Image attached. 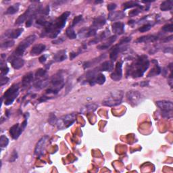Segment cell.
I'll use <instances>...</instances> for the list:
<instances>
[{"mask_svg": "<svg viewBox=\"0 0 173 173\" xmlns=\"http://www.w3.org/2000/svg\"><path fill=\"white\" fill-rule=\"evenodd\" d=\"M67 58V56L66 54V50H60L56 53L53 59L57 62H61L65 60Z\"/></svg>", "mask_w": 173, "mask_h": 173, "instance_id": "cell-26", "label": "cell"}, {"mask_svg": "<svg viewBox=\"0 0 173 173\" xmlns=\"http://www.w3.org/2000/svg\"><path fill=\"white\" fill-rule=\"evenodd\" d=\"M64 41V39H63V37H61L59 39H55L54 41H52V43L53 44H60L62 43H63Z\"/></svg>", "mask_w": 173, "mask_h": 173, "instance_id": "cell-47", "label": "cell"}, {"mask_svg": "<svg viewBox=\"0 0 173 173\" xmlns=\"http://www.w3.org/2000/svg\"><path fill=\"white\" fill-rule=\"evenodd\" d=\"M116 8V4H110L108 5V10L112 12V10H115Z\"/></svg>", "mask_w": 173, "mask_h": 173, "instance_id": "cell-50", "label": "cell"}, {"mask_svg": "<svg viewBox=\"0 0 173 173\" xmlns=\"http://www.w3.org/2000/svg\"><path fill=\"white\" fill-rule=\"evenodd\" d=\"M106 32H103L101 33V35H100L99 36H98L96 38H95L93 40H92L90 42H89V44H95V43H99L100 41H102L103 39H104L106 38Z\"/></svg>", "mask_w": 173, "mask_h": 173, "instance_id": "cell-34", "label": "cell"}, {"mask_svg": "<svg viewBox=\"0 0 173 173\" xmlns=\"http://www.w3.org/2000/svg\"><path fill=\"white\" fill-rule=\"evenodd\" d=\"M9 79L5 76H1V86H3L8 83Z\"/></svg>", "mask_w": 173, "mask_h": 173, "instance_id": "cell-46", "label": "cell"}, {"mask_svg": "<svg viewBox=\"0 0 173 173\" xmlns=\"http://www.w3.org/2000/svg\"><path fill=\"white\" fill-rule=\"evenodd\" d=\"M161 114H162V116L164 118H170L172 116V111H162Z\"/></svg>", "mask_w": 173, "mask_h": 173, "instance_id": "cell-43", "label": "cell"}, {"mask_svg": "<svg viewBox=\"0 0 173 173\" xmlns=\"http://www.w3.org/2000/svg\"><path fill=\"white\" fill-rule=\"evenodd\" d=\"M76 120V116L74 114H70L63 116L60 118L58 119L57 127L59 130H64L70 127Z\"/></svg>", "mask_w": 173, "mask_h": 173, "instance_id": "cell-7", "label": "cell"}, {"mask_svg": "<svg viewBox=\"0 0 173 173\" xmlns=\"http://www.w3.org/2000/svg\"><path fill=\"white\" fill-rule=\"evenodd\" d=\"M23 29L20 28L14 30H11V31H8L5 32L4 36L5 38H10V39H17L20 35L22 33Z\"/></svg>", "mask_w": 173, "mask_h": 173, "instance_id": "cell-15", "label": "cell"}, {"mask_svg": "<svg viewBox=\"0 0 173 173\" xmlns=\"http://www.w3.org/2000/svg\"><path fill=\"white\" fill-rule=\"evenodd\" d=\"M40 11H42L41 9V7H39V8H37L35 5H30L29 8H28V10H26L25 13L22 14V15H20V16L18 18L17 20H16V25H20V24H22L24 22L26 21V20H28L32 15L40 12Z\"/></svg>", "mask_w": 173, "mask_h": 173, "instance_id": "cell-8", "label": "cell"}, {"mask_svg": "<svg viewBox=\"0 0 173 173\" xmlns=\"http://www.w3.org/2000/svg\"><path fill=\"white\" fill-rule=\"evenodd\" d=\"M46 46L44 44H37L32 47L31 50V54L32 56H37L42 53L46 49Z\"/></svg>", "mask_w": 173, "mask_h": 173, "instance_id": "cell-20", "label": "cell"}, {"mask_svg": "<svg viewBox=\"0 0 173 173\" xmlns=\"http://www.w3.org/2000/svg\"><path fill=\"white\" fill-rule=\"evenodd\" d=\"M47 71L46 70L43 69V68H39L37 70L36 73H35V76L37 78H40V77H43L44 76H46Z\"/></svg>", "mask_w": 173, "mask_h": 173, "instance_id": "cell-40", "label": "cell"}, {"mask_svg": "<svg viewBox=\"0 0 173 173\" xmlns=\"http://www.w3.org/2000/svg\"><path fill=\"white\" fill-rule=\"evenodd\" d=\"M116 37H116V35H114V36H112V37H109L108 39V40H107L105 43L99 45V46H97V49H106L109 48L110 46H111V45L116 41Z\"/></svg>", "mask_w": 173, "mask_h": 173, "instance_id": "cell-22", "label": "cell"}, {"mask_svg": "<svg viewBox=\"0 0 173 173\" xmlns=\"http://www.w3.org/2000/svg\"><path fill=\"white\" fill-rule=\"evenodd\" d=\"M140 12V11L139 10H132L129 13V16L133 17V16H135L137 15H138Z\"/></svg>", "mask_w": 173, "mask_h": 173, "instance_id": "cell-48", "label": "cell"}, {"mask_svg": "<svg viewBox=\"0 0 173 173\" xmlns=\"http://www.w3.org/2000/svg\"><path fill=\"white\" fill-rule=\"evenodd\" d=\"M150 66V62L146 56H139L135 62L131 64L129 70V74L133 78H139L141 77Z\"/></svg>", "mask_w": 173, "mask_h": 173, "instance_id": "cell-2", "label": "cell"}, {"mask_svg": "<svg viewBox=\"0 0 173 173\" xmlns=\"http://www.w3.org/2000/svg\"><path fill=\"white\" fill-rule=\"evenodd\" d=\"M127 99L131 106H136L141 102L142 95L137 91H129L127 93Z\"/></svg>", "mask_w": 173, "mask_h": 173, "instance_id": "cell-9", "label": "cell"}, {"mask_svg": "<svg viewBox=\"0 0 173 173\" xmlns=\"http://www.w3.org/2000/svg\"><path fill=\"white\" fill-rule=\"evenodd\" d=\"M36 39L37 37L35 35H30L28 37L25 38L22 42H20L19 46L17 47V48L14 53V56H16V57L22 56L24 54V53H25L26 49L31 46L32 43H34V41L36 40Z\"/></svg>", "mask_w": 173, "mask_h": 173, "instance_id": "cell-5", "label": "cell"}, {"mask_svg": "<svg viewBox=\"0 0 173 173\" xmlns=\"http://www.w3.org/2000/svg\"><path fill=\"white\" fill-rule=\"evenodd\" d=\"M123 92L122 91H115L110 93L109 96L102 101V104L105 106L112 107L120 104L123 98Z\"/></svg>", "mask_w": 173, "mask_h": 173, "instance_id": "cell-4", "label": "cell"}, {"mask_svg": "<svg viewBox=\"0 0 173 173\" xmlns=\"http://www.w3.org/2000/svg\"><path fill=\"white\" fill-rule=\"evenodd\" d=\"M48 83H49V81L47 79H44V80H38V81H37L35 83L34 86L37 89H41L44 87H46V86L48 85Z\"/></svg>", "mask_w": 173, "mask_h": 173, "instance_id": "cell-30", "label": "cell"}, {"mask_svg": "<svg viewBox=\"0 0 173 173\" xmlns=\"http://www.w3.org/2000/svg\"><path fill=\"white\" fill-rule=\"evenodd\" d=\"M14 45V41L9 40V41H5V42H4V43H2L1 44V47H2V49H5L8 48V47H12Z\"/></svg>", "mask_w": 173, "mask_h": 173, "instance_id": "cell-38", "label": "cell"}, {"mask_svg": "<svg viewBox=\"0 0 173 173\" xmlns=\"http://www.w3.org/2000/svg\"><path fill=\"white\" fill-rule=\"evenodd\" d=\"M156 105L162 111H172L173 103L171 101H156Z\"/></svg>", "mask_w": 173, "mask_h": 173, "instance_id": "cell-12", "label": "cell"}, {"mask_svg": "<svg viewBox=\"0 0 173 173\" xmlns=\"http://www.w3.org/2000/svg\"><path fill=\"white\" fill-rule=\"evenodd\" d=\"M47 100H49L48 97L43 96V97H41L40 98V99L39 100V101L40 102H43V101H47Z\"/></svg>", "mask_w": 173, "mask_h": 173, "instance_id": "cell-53", "label": "cell"}, {"mask_svg": "<svg viewBox=\"0 0 173 173\" xmlns=\"http://www.w3.org/2000/svg\"><path fill=\"white\" fill-rule=\"evenodd\" d=\"M10 62H11V64L14 69H20L25 64L24 59L19 57H16V56L12 57V59L10 60Z\"/></svg>", "mask_w": 173, "mask_h": 173, "instance_id": "cell-17", "label": "cell"}, {"mask_svg": "<svg viewBox=\"0 0 173 173\" xmlns=\"http://www.w3.org/2000/svg\"><path fill=\"white\" fill-rule=\"evenodd\" d=\"M32 80H33V73H29L26 74L22 79V86L24 88L26 87L31 84Z\"/></svg>", "mask_w": 173, "mask_h": 173, "instance_id": "cell-21", "label": "cell"}, {"mask_svg": "<svg viewBox=\"0 0 173 173\" xmlns=\"http://www.w3.org/2000/svg\"><path fill=\"white\" fill-rule=\"evenodd\" d=\"M112 31L117 35H122L124 32V25L120 22H116L112 25Z\"/></svg>", "mask_w": 173, "mask_h": 173, "instance_id": "cell-19", "label": "cell"}, {"mask_svg": "<svg viewBox=\"0 0 173 173\" xmlns=\"http://www.w3.org/2000/svg\"><path fill=\"white\" fill-rule=\"evenodd\" d=\"M9 144V139L5 135H2L0 137V146L1 148H5Z\"/></svg>", "mask_w": 173, "mask_h": 173, "instance_id": "cell-37", "label": "cell"}, {"mask_svg": "<svg viewBox=\"0 0 173 173\" xmlns=\"http://www.w3.org/2000/svg\"><path fill=\"white\" fill-rule=\"evenodd\" d=\"M133 7H140L139 4L137 2H127L124 4V10H127L128 8H132Z\"/></svg>", "mask_w": 173, "mask_h": 173, "instance_id": "cell-35", "label": "cell"}, {"mask_svg": "<svg viewBox=\"0 0 173 173\" xmlns=\"http://www.w3.org/2000/svg\"><path fill=\"white\" fill-rule=\"evenodd\" d=\"M122 46H123V45H120L119 43L116 45L115 46L112 47L111 51H110V58L112 61L116 60V59L117 58L118 56V53H120L121 51H123V49H124L123 47H122Z\"/></svg>", "mask_w": 173, "mask_h": 173, "instance_id": "cell-16", "label": "cell"}, {"mask_svg": "<svg viewBox=\"0 0 173 173\" xmlns=\"http://www.w3.org/2000/svg\"><path fill=\"white\" fill-rule=\"evenodd\" d=\"M57 120L58 119L56 118V115L53 113H50L48 118V123L49 124L52 125V126H54L57 123Z\"/></svg>", "mask_w": 173, "mask_h": 173, "instance_id": "cell-36", "label": "cell"}, {"mask_svg": "<svg viewBox=\"0 0 173 173\" xmlns=\"http://www.w3.org/2000/svg\"><path fill=\"white\" fill-rule=\"evenodd\" d=\"M70 14V12H65L60 16L56 19L54 21L49 22L48 25L46 27H45L44 31L41 36H48L52 39L57 37L62 29H63L66 25V20Z\"/></svg>", "mask_w": 173, "mask_h": 173, "instance_id": "cell-1", "label": "cell"}, {"mask_svg": "<svg viewBox=\"0 0 173 173\" xmlns=\"http://www.w3.org/2000/svg\"><path fill=\"white\" fill-rule=\"evenodd\" d=\"M151 29V25H150V24H147V25H145L141 26V27H140L139 29V31L141 32H145L150 31Z\"/></svg>", "mask_w": 173, "mask_h": 173, "instance_id": "cell-41", "label": "cell"}, {"mask_svg": "<svg viewBox=\"0 0 173 173\" xmlns=\"http://www.w3.org/2000/svg\"><path fill=\"white\" fill-rule=\"evenodd\" d=\"M19 85L14 84L10 86L8 90L5 92L4 97L5 99V104L6 106L11 105L14 102V100L19 95Z\"/></svg>", "mask_w": 173, "mask_h": 173, "instance_id": "cell-6", "label": "cell"}, {"mask_svg": "<svg viewBox=\"0 0 173 173\" xmlns=\"http://www.w3.org/2000/svg\"><path fill=\"white\" fill-rule=\"evenodd\" d=\"M173 1L172 0H166L163 2L160 5V10L162 11H168L171 10L172 8Z\"/></svg>", "mask_w": 173, "mask_h": 173, "instance_id": "cell-29", "label": "cell"}, {"mask_svg": "<svg viewBox=\"0 0 173 173\" xmlns=\"http://www.w3.org/2000/svg\"><path fill=\"white\" fill-rule=\"evenodd\" d=\"M161 68L158 65L156 64V66L152 68V69L150 71V73H148V76H154L156 75H158L161 73Z\"/></svg>", "mask_w": 173, "mask_h": 173, "instance_id": "cell-31", "label": "cell"}, {"mask_svg": "<svg viewBox=\"0 0 173 173\" xmlns=\"http://www.w3.org/2000/svg\"><path fill=\"white\" fill-rule=\"evenodd\" d=\"M106 19L103 16H100L95 18L93 20V25L91 26V29H93L95 30L101 29L102 26L106 24Z\"/></svg>", "mask_w": 173, "mask_h": 173, "instance_id": "cell-14", "label": "cell"}, {"mask_svg": "<svg viewBox=\"0 0 173 173\" xmlns=\"http://www.w3.org/2000/svg\"><path fill=\"white\" fill-rule=\"evenodd\" d=\"M105 57H106V55L103 54V55L100 56V57H98L97 58L91 59V60H90V61L86 62L85 63L83 64V67H84L85 68H86L91 67V66H93V65L97 64L98 62H100L101 60V59H103Z\"/></svg>", "mask_w": 173, "mask_h": 173, "instance_id": "cell-27", "label": "cell"}, {"mask_svg": "<svg viewBox=\"0 0 173 173\" xmlns=\"http://www.w3.org/2000/svg\"><path fill=\"white\" fill-rule=\"evenodd\" d=\"M100 71H112L114 68V64L112 61H106L98 66Z\"/></svg>", "mask_w": 173, "mask_h": 173, "instance_id": "cell-23", "label": "cell"}, {"mask_svg": "<svg viewBox=\"0 0 173 173\" xmlns=\"http://www.w3.org/2000/svg\"><path fill=\"white\" fill-rule=\"evenodd\" d=\"M46 59H47V58H46V56H45V55H43V56H41V57L39 58V62H41V63H44L46 61Z\"/></svg>", "mask_w": 173, "mask_h": 173, "instance_id": "cell-51", "label": "cell"}, {"mask_svg": "<svg viewBox=\"0 0 173 173\" xmlns=\"http://www.w3.org/2000/svg\"><path fill=\"white\" fill-rule=\"evenodd\" d=\"M64 86V78L63 72L59 71L51 79V86L46 91L47 93L57 94L59 91L63 88Z\"/></svg>", "mask_w": 173, "mask_h": 173, "instance_id": "cell-3", "label": "cell"}, {"mask_svg": "<svg viewBox=\"0 0 173 173\" xmlns=\"http://www.w3.org/2000/svg\"><path fill=\"white\" fill-rule=\"evenodd\" d=\"M158 39V37L154 35H146V36H143L139 37L138 39L136 41L137 43H148V42H154Z\"/></svg>", "mask_w": 173, "mask_h": 173, "instance_id": "cell-25", "label": "cell"}, {"mask_svg": "<svg viewBox=\"0 0 173 173\" xmlns=\"http://www.w3.org/2000/svg\"><path fill=\"white\" fill-rule=\"evenodd\" d=\"M17 158H18L17 151L16 150H14L12 154V155L10 156V158L9 160V161H10V162H14L17 160Z\"/></svg>", "mask_w": 173, "mask_h": 173, "instance_id": "cell-44", "label": "cell"}, {"mask_svg": "<svg viewBox=\"0 0 173 173\" xmlns=\"http://www.w3.org/2000/svg\"><path fill=\"white\" fill-rule=\"evenodd\" d=\"M123 62L119 61L116 64L114 73L111 74V79L114 81H119L123 76Z\"/></svg>", "mask_w": 173, "mask_h": 173, "instance_id": "cell-11", "label": "cell"}, {"mask_svg": "<svg viewBox=\"0 0 173 173\" xmlns=\"http://www.w3.org/2000/svg\"><path fill=\"white\" fill-rule=\"evenodd\" d=\"M66 34L68 37H69L71 39H74L76 38V35L75 33V31H74L73 26H70L66 29Z\"/></svg>", "mask_w": 173, "mask_h": 173, "instance_id": "cell-33", "label": "cell"}, {"mask_svg": "<svg viewBox=\"0 0 173 173\" xmlns=\"http://www.w3.org/2000/svg\"><path fill=\"white\" fill-rule=\"evenodd\" d=\"M125 16V14L123 11H112L108 15V19L111 21H116V20H120Z\"/></svg>", "mask_w": 173, "mask_h": 173, "instance_id": "cell-18", "label": "cell"}, {"mask_svg": "<svg viewBox=\"0 0 173 173\" xmlns=\"http://www.w3.org/2000/svg\"><path fill=\"white\" fill-rule=\"evenodd\" d=\"M24 129H22L21 125L20 126L19 124H16L10 129V134L14 139H17L21 135Z\"/></svg>", "mask_w": 173, "mask_h": 173, "instance_id": "cell-13", "label": "cell"}, {"mask_svg": "<svg viewBox=\"0 0 173 173\" xmlns=\"http://www.w3.org/2000/svg\"><path fill=\"white\" fill-rule=\"evenodd\" d=\"M82 19H83V16H81V15H79V16H77L74 18L73 21V25H72L73 27L74 26H75L76 25H77V24H78L79 22L81 21Z\"/></svg>", "mask_w": 173, "mask_h": 173, "instance_id": "cell-45", "label": "cell"}, {"mask_svg": "<svg viewBox=\"0 0 173 173\" xmlns=\"http://www.w3.org/2000/svg\"><path fill=\"white\" fill-rule=\"evenodd\" d=\"M42 14L44 15H46V16H47V15H48L49 14V5H47V6L43 9V10H42Z\"/></svg>", "mask_w": 173, "mask_h": 173, "instance_id": "cell-49", "label": "cell"}, {"mask_svg": "<svg viewBox=\"0 0 173 173\" xmlns=\"http://www.w3.org/2000/svg\"><path fill=\"white\" fill-rule=\"evenodd\" d=\"M48 140L49 136L45 135L37 142L36 146H35V155H37L39 158H40L43 154L45 149H46V144Z\"/></svg>", "mask_w": 173, "mask_h": 173, "instance_id": "cell-10", "label": "cell"}, {"mask_svg": "<svg viewBox=\"0 0 173 173\" xmlns=\"http://www.w3.org/2000/svg\"><path fill=\"white\" fill-rule=\"evenodd\" d=\"M26 124H27V119H25V120H24V122L23 123L21 124V127H22V129H25V128H26Z\"/></svg>", "mask_w": 173, "mask_h": 173, "instance_id": "cell-52", "label": "cell"}, {"mask_svg": "<svg viewBox=\"0 0 173 173\" xmlns=\"http://www.w3.org/2000/svg\"><path fill=\"white\" fill-rule=\"evenodd\" d=\"M77 56V54L76 53H70V59H71V60H72V59H73L74 58L76 57V56Z\"/></svg>", "mask_w": 173, "mask_h": 173, "instance_id": "cell-54", "label": "cell"}, {"mask_svg": "<svg viewBox=\"0 0 173 173\" xmlns=\"http://www.w3.org/2000/svg\"><path fill=\"white\" fill-rule=\"evenodd\" d=\"M173 25L172 24H168V25H166L165 26H164L162 27V31L165 32H172L173 31Z\"/></svg>", "mask_w": 173, "mask_h": 173, "instance_id": "cell-42", "label": "cell"}, {"mask_svg": "<svg viewBox=\"0 0 173 173\" xmlns=\"http://www.w3.org/2000/svg\"><path fill=\"white\" fill-rule=\"evenodd\" d=\"M9 71V68L6 64H3V62H1V76H5Z\"/></svg>", "mask_w": 173, "mask_h": 173, "instance_id": "cell-39", "label": "cell"}, {"mask_svg": "<svg viewBox=\"0 0 173 173\" xmlns=\"http://www.w3.org/2000/svg\"><path fill=\"white\" fill-rule=\"evenodd\" d=\"M97 107L98 105H96L95 103L87 104V105H86L85 107H83V108L80 110V112L83 113V114H86V113L90 112H94L95 110H96Z\"/></svg>", "mask_w": 173, "mask_h": 173, "instance_id": "cell-28", "label": "cell"}, {"mask_svg": "<svg viewBox=\"0 0 173 173\" xmlns=\"http://www.w3.org/2000/svg\"><path fill=\"white\" fill-rule=\"evenodd\" d=\"M106 81V77L105 76L103 75V74L99 73L97 74L96 76H95V78L93 79V80H92L91 83H90V85L93 86L95 84H98V85H103L104 83Z\"/></svg>", "mask_w": 173, "mask_h": 173, "instance_id": "cell-24", "label": "cell"}, {"mask_svg": "<svg viewBox=\"0 0 173 173\" xmlns=\"http://www.w3.org/2000/svg\"><path fill=\"white\" fill-rule=\"evenodd\" d=\"M140 85H141V86H146L149 85V83L148 81H143L141 83V84Z\"/></svg>", "mask_w": 173, "mask_h": 173, "instance_id": "cell-55", "label": "cell"}, {"mask_svg": "<svg viewBox=\"0 0 173 173\" xmlns=\"http://www.w3.org/2000/svg\"><path fill=\"white\" fill-rule=\"evenodd\" d=\"M103 1H95V4H100V3H103Z\"/></svg>", "mask_w": 173, "mask_h": 173, "instance_id": "cell-56", "label": "cell"}, {"mask_svg": "<svg viewBox=\"0 0 173 173\" xmlns=\"http://www.w3.org/2000/svg\"><path fill=\"white\" fill-rule=\"evenodd\" d=\"M19 4H16L13 5H12V6L9 7L8 8V10L6 11V14H14L15 13H16L18 11H19Z\"/></svg>", "mask_w": 173, "mask_h": 173, "instance_id": "cell-32", "label": "cell"}]
</instances>
